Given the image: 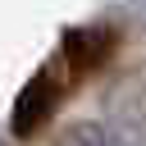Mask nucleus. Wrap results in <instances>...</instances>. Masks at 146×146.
<instances>
[{
    "label": "nucleus",
    "mask_w": 146,
    "mask_h": 146,
    "mask_svg": "<svg viewBox=\"0 0 146 146\" xmlns=\"http://www.w3.org/2000/svg\"><path fill=\"white\" fill-rule=\"evenodd\" d=\"M59 105H64V59H50L18 87L9 105V137H36Z\"/></svg>",
    "instance_id": "nucleus-1"
},
{
    "label": "nucleus",
    "mask_w": 146,
    "mask_h": 146,
    "mask_svg": "<svg viewBox=\"0 0 146 146\" xmlns=\"http://www.w3.org/2000/svg\"><path fill=\"white\" fill-rule=\"evenodd\" d=\"M119 41L123 36H119L114 23H78V27H64L59 32V59H64L68 73L87 78V73H96V68H105L114 59Z\"/></svg>",
    "instance_id": "nucleus-2"
},
{
    "label": "nucleus",
    "mask_w": 146,
    "mask_h": 146,
    "mask_svg": "<svg viewBox=\"0 0 146 146\" xmlns=\"http://www.w3.org/2000/svg\"><path fill=\"white\" fill-rule=\"evenodd\" d=\"M100 105H105V119H110V123L146 132V59H132V64L105 87Z\"/></svg>",
    "instance_id": "nucleus-3"
},
{
    "label": "nucleus",
    "mask_w": 146,
    "mask_h": 146,
    "mask_svg": "<svg viewBox=\"0 0 146 146\" xmlns=\"http://www.w3.org/2000/svg\"><path fill=\"white\" fill-rule=\"evenodd\" d=\"M50 146H105V123H96V119H73V123H64V128L55 132Z\"/></svg>",
    "instance_id": "nucleus-4"
},
{
    "label": "nucleus",
    "mask_w": 146,
    "mask_h": 146,
    "mask_svg": "<svg viewBox=\"0 0 146 146\" xmlns=\"http://www.w3.org/2000/svg\"><path fill=\"white\" fill-rule=\"evenodd\" d=\"M105 146H146V132H137V128H119V123H105Z\"/></svg>",
    "instance_id": "nucleus-5"
},
{
    "label": "nucleus",
    "mask_w": 146,
    "mask_h": 146,
    "mask_svg": "<svg viewBox=\"0 0 146 146\" xmlns=\"http://www.w3.org/2000/svg\"><path fill=\"white\" fill-rule=\"evenodd\" d=\"M132 9H137V18H141V27H146V0H132Z\"/></svg>",
    "instance_id": "nucleus-6"
},
{
    "label": "nucleus",
    "mask_w": 146,
    "mask_h": 146,
    "mask_svg": "<svg viewBox=\"0 0 146 146\" xmlns=\"http://www.w3.org/2000/svg\"><path fill=\"white\" fill-rule=\"evenodd\" d=\"M0 146H9V141H5V137H0Z\"/></svg>",
    "instance_id": "nucleus-7"
}]
</instances>
